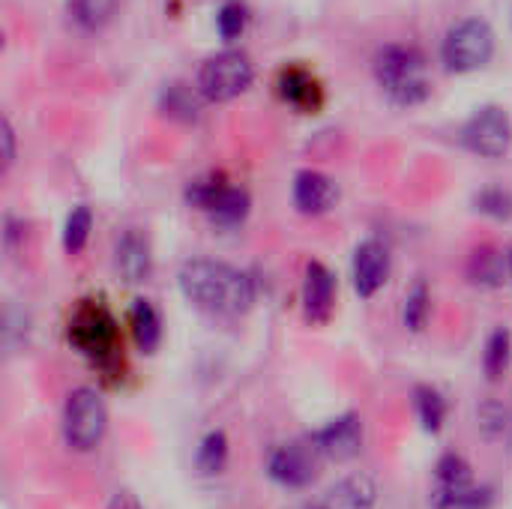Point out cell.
Here are the masks:
<instances>
[{"label": "cell", "instance_id": "1", "mask_svg": "<svg viewBox=\"0 0 512 509\" xmlns=\"http://www.w3.org/2000/svg\"><path fill=\"white\" fill-rule=\"evenodd\" d=\"M177 282L183 297L195 309L210 315H243L255 303L252 279L225 261H213V258L186 261L180 267Z\"/></svg>", "mask_w": 512, "mask_h": 509}, {"label": "cell", "instance_id": "2", "mask_svg": "<svg viewBox=\"0 0 512 509\" xmlns=\"http://www.w3.org/2000/svg\"><path fill=\"white\" fill-rule=\"evenodd\" d=\"M375 81L387 93V99L402 108L420 105L432 93L426 57L414 45H384L375 54Z\"/></svg>", "mask_w": 512, "mask_h": 509}, {"label": "cell", "instance_id": "12", "mask_svg": "<svg viewBox=\"0 0 512 509\" xmlns=\"http://www.w3.org/2000/svg\"><path fill=\"white\" fill-rule=\"evenodd\" d=\"M336 303V276L330 267L321 261L306 264V279H303V312L312 324H324L333 312Z\"/></svg>", "mask_w": 512, "mask_h": 509}, {"label": "cell", "instance_id": "27", "mask_svg": "<svg viewBox=\"0 0 512 509\" xmlns=\"http://www.w3.org/2000/svg\"><path fill=\"white\" fill-rule=\"evenodd\" d=\"M246 24H249V9L243 3H237V0L222 3V9L216 12V30H219V36L225 42L240 39L243 30H246Z\"/></svg>", "mask_w": 512, "mask_h": 509}, {"label": "cell", "instance_id": "14", "mask_svg": "<svg viewBox=\"0 0 512 509\" xmlns=\"http://www.w3.org/2000/svg\"><path fill=\"white\" fill-rule=\"evenodd\" d=\"M279 96L297 111H315L324 102V90L318 78L303 66H285L279 72Z\"/></svg>", "mask_w": 512, "mask_h": 509}, {"label": "cell", "instance_id": "4", "mask_svg": "<svg viewBox=\"0 0 512 509\" xmlns=\"http://www.w3.org/2000/svg\"><path fill=\"white\" fill-rule=\"evenodd\" d=\"M492 57H495V30L486 18L480 15L462 18L459 24L447 30L444 45H441V60L447 72L468 75V72L489 66Z\"/></svg>", "mask_w": 512, "mask_h": 509}, {"label": "cell", "instance_id": "5", "mask_svg": "<svg viewBox=\"0 0 512 509\" xmlns=\"http://www.w3.org/2000/svg\"><path fill=\"white\" fill-rule=\"evenodd\" d=\"M255 81V66L249 54L237 48H225L207 57L198 69V93L210 102H231L246 93Z\"/></svg>", "mask_w": 512, "mask_h": 509}, {"label": "cell", "instance_id": "22", "mask_svg": "<svg viewBox=\"0 0 512 509\" xmlns=\"http://www.w3.org/2000/svg\"><path fill=\"white\" fill-rule=\"evenodd\" d=\"M117 6H120V0H72L69 3L75 24L84 30H102L114 18Z\"/></svg>", "mask_w": 512, "mask_h": 509}, {"label": "cell", "instance_id": "15", "mask_svg": "<svg viewBox=\"0 0 512 509\" xmlns=\"http://www.w3.org/2000/svg\"><path fill=\"white\" fill-rule=\"evenodd\" d=\"M375 501H378L375 480L369 474H351L330 489L321 509H375Z\"/></svg>", "mask_w": 512, "mask_h": 509}, {"label": "cell", "instance_id": "10", "mask_svg": "<svg viewBox=\"0 0 512 509\" xmlns=\"http://www.w3.org/2000/svg\"><path fill=\"white\" fill-rule=\"evenodd\" d=\"M315 438V447L321 459L330 462H348L363 450V420L357 414H345L333 423H327Z\"/></svg>", "mask_w": 512, "mask_h": 509}, {"label": "cell", "instance_id": "21", "mask_svg": "<svg viewBox=\"0 0 512 509\" xmlns=\"http://www.w3.org/2000/svg\"><path fill=\"white\" fill-rule=\"evenodd\" d=\"M512 357V336L507 327H498L492 330V336L486 339V351H483V372L489 381H498L507 366H510Z\"/></svg>", "mask_w": 512, "mask_h": 509}, {"label": "cell", "instance_id": "8", "mask_svg": "<svg viewBox=\"0 0 512 509\" xmlns=\"http://www.w3.org/2000/svg\"><path fill=\"white\" fill-rule=\"evenodd\" d=\"M318 447H315V438L309 441H294V444H285L279 447L273 456H270V465H267V474L273 483L285 486V489H303L315 480V468H318Z\"/></svg>", "mask_w": 512, "mask_h": 509}, {"label": "cell", "instance_id": "6", "mask_svg": "<svg viewBox=\"0 0 512 509\" xmlns=\"http://www.w3.org/2000/svg\"><path fill=\"white\" fill-rule=\"evenodd\" d=\"M108 429V411L96 390L78 387L69 393L63 408V438L75 453H90L99 447Z\"/></svg>", "mask_w": 512, "mask_h": 509}, {"label": "cell", "instance_id": "3", "mask_svg": "<svg viewBox=\"0 0 512 509\" xmlns=\"http://www.w3.org/2000/svg\"><path fill=\"white\" fill-rule=\"evenodd\" d=\"M69 342L99 369H111L120 363V327L114 315L96 300H84L72 312Z\"/></svg>", "mask_w": 512, "mask_h": 509}, {"label": "cell", "instance_id": "25", "mask_svg": "<svg viewBox=\"0 0 512 509\" xmlns=\"http://www.w3.org/2000/svg\"><path fill=\"white\" fill-rule=\"evenodd\" d=\"M198 471L201 474H219L228 462V438L225 432H210L198 447Z\"/></svg>", "mask_w": 512, "mask_h": 509}, {"label": "cell", "instance_id": "9", "mask_svg": "<svg viewBox=\"0 0 512 509\" xmlns=\"http://www.w3.org/2000/svg\"><path fill=\"white\" fill-rule=\"evenodd\" d=\"M351 279H354V291L363 300L375 297L390 279V249L381 240H363L354 252Z\"/></svg>", "mask_w": 512, "mask_h": 509}, {"label": "cell", "instance_id": "13", "mask_svg": "<svg viewBox=\"0 0 512 509\" xmlns=\"http://www.w3.org/2000/svg\"><path fill=\"white\" fill-rule=\"evenodd\" d=\"M114 264H117V273L123 276V282H129V285L147 282V276L153 270V255H150L147 237L135 228L123 231V237L117 240V249H114Z\"/></svg>", "mask_w": 512, "mask_h": 509}, {"label": "cell", "instance_id": "17", "mask_svg": "<svg viewBox=\"0 0 512 509\" xmlns=\"http://www.w3.org/2000/svg\"><path fill=\"white\" fill-rule=\"evenodd\" d=\"M129 327H132V339L144 354H153L162 342V318L156 312V306L150 300H135L129 309Z\"/></svg>", "mask_w": 512, "mask_h": 509}, {"label": "cell", "instance_id": "26", "mask_svg": "<svg viewBox=\"0 0 512 509\" xmlns=\"http://www.w3.org/2000/svg\"><path fill=\"white\" fill-rule=\"evenodd\" d=\"M162 108L165 114L177 117V120H195L201 105H198V96L186 87V84H171L165 93H162Z\"/></svg>", "mask_w": 512, "mask_h": 509}, {"label": "cell", "instance_id": "16", "mask_svg": "<svg viewBox=\"0 0 512 509\" xmlns=\"http://www.w3.org/2000/svg\"><path fill=\"white\" fill-rule=\"evenodd\" d=\"M249 207H252L249 192H246V189H240V186L225 183V186H222V192L216 195V201L207 207V216H210L216 225H222V228H237V225H243V222H246Z\"/></svg>", "mask_w": 512, "mask_h": 509}, {"label": "cell", "instance_id": "11", "mask_svg": "<svg viewBox=\"0 0 512 509\" xmlns=\"http://www.w3.org/2000/svg\"><path fill=\"white\" fill-rule=\"evenodd\" d=\"M339 186L324 171H300L294 177V207L303 216H324L336 207Z\"/></svg>", "mask_w": 512, "mask_h": 509}, {"label": "cell", "instance_id": "33", "mask_svg": "<svg viewBox=\"0 0 512 509\" xmlns=\"http://www.w3.org/2000/svg\"><path fill=\"white\" fill-rule=\"evenodd\" d=\"M315 509H321V507H315Z\"/></svg>", "mask_w": 512, "mask_h": 509}, {"label": "cell", "instance_id": "28", "mask_svg": "<svg viewBox=\"0 0 512 509\" xmlns=\"http://www.w3.org/2000/svg\"><path fill=\"white\" fill-rule=\"evenodd\" d=\"M477 426H480V432H483L489 441H495V438H501V435L510 429V411H507L501 402L489 399V402H483V405L477 408Z\"/></svg>", "mask_w": 512, "mask_h": 509}, {"label": "cell", "instance_id": "30", "mask_svg": "<svg viewBox=\"0 0 512 509\" xmlns=\"http://www.w3.org/2000/svg\"><path fill=\"white\" fill-rule=\"evenodd\" d=\"M3 168H9L15 162V132H12V123L9 117H3Z\"/></svg>", "mask_w": 512, "mask_h": 509}, {"label": "cell", "instance_id": "29", "mask_svg": "<svg viewBox=\"0 0 512 509\" xmlns=\"http://www.w3.org/2000/svg\"><path fill=\"white\" fill-rule=\"evenodd\" d=\"M474 204H477V210L483 216H492V219H501V222L512 216V195L501 186H489V189L477 192Z\"/></svg>", "mask_w": 512, "mask_h": 509}, {"label": "cell", "instance_id": "20", "mask_svg": "<svg viewBox=\"0 0 512 509\" xmlns=\"http://www.w3.org/2000/svg\"><path fill=\"white\" fill-rule=\"evenodd\" d=\"M414 408H417V420L429 435H438L444 420H447V402L438 390L432 387H417L414 390Z\"/></svg>", "mask_w": 512, "mask_h": 509}, {"label": "cell", "instance_id": "18", "mask_svg": "<svg viewBox=\"0 0 512 509\" xmlns=\"http://www.w3.org/2000/svg\"><path fill=\"white\" fill-rule=\"evenodd\" d=\"M474 486V477H471V465L459 456V453H447L438 459L435 465V504H441L444 498L462 492Z\"/></svg>", "mask_w": 512, "mask_h": 509}, {"label": "cell", "instance_id": "23", "mask_svg": "<svg viewBox=\"0 0 512 509\" xmlns=\"http://www.w3.org/2000/svg\"><path fill=\"white\" fill-rule=\"evenodd\" d=\"M90 231H93V213L90 207H75L69 216H66V225H63V249L69 255H78L84 252L87 240H90Z\"/></svg>", "mask_w": 512, "mask_h": 509}, {"label": "cell", "instance_id": "24", "mask_svg": "<svg viewBox=\"0 0 512 509\" xmlns=\"http://www.w3.org/2000/svg\"><path fill=\"white\" fill-rule=\"evenodd\" d=\"M429 312H432V294L426 288V282H417L408 297H405V309H402V318H405V327L420 333L429 321Z\"/></svg>", "mask_w": 512, "mask_h": 509}, {"label": "cell", "instance_id": "7", "mask_svg": "<svg viewBox=\"0 0 512 509\" xmlns=\"http://www.w3.org/2000/svg\"><path fill=\"white\" fill-rule=\"evenodd\" d=\"M462 144L480 159H504L512 147V117L501 105L477 108L462 126Z\"/></svg>", "mask_w": 512, "mask_h": 509}, {"label": "cell", "instance_id": "31", "mask_svg": "<svg viewBox=\"0 0 512 509\" xmlns=\"http://www.w3.org/2000/svg\"><path fill=\"white\" fill-rule=\"evenodd\" d=\"M105 509H144V507H141V501H138L132 492H126V489H123V492H114V495H111V501H108V507Z\"/></svg>", "mask_w": 512, "mask_h": 509}, {"label": "cell", "instance_id": "19", "mask_svg": "<svg viewBox=\"0 0 512 509\" xmlns=\"http://www.w3.org/2000/svg\"><path fill=\"white\" fill-rule=\"evenodd\" d=\"M507 273H510L507 258L498 249H492V246H480L468 258V279L474 285H480V288H498V285H504V276Z\"/></svg>", "mask_w": 512, "mask_h": 509}, {"label": "cell", "instance_id": "32", "mask_svg": "<svg viewBox=\"0 0 512 509\" xmlns=\"http://www.w3.org/2000/svg\"><path fill=\"white\" fill-rule=\"evenodd\" d=\"M507 264H510V279H512V249H510V255H507Z\"/></svg>", "mask_w": 512, "mask_h": 509}]
</instances>
